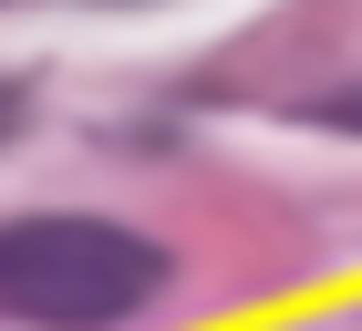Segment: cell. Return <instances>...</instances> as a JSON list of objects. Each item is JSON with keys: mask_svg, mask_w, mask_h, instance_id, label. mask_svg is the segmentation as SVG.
Returning <instances> with one entry per match:
<instances>
[{"mask_svg": "<svg viewBox=\"0 0 362 331\" xmlns=\"http://www.w3.org/2000/svg\"><path fill=\"white\" fill-rule=\"evenodd\" d=\"M166 290V248L114 218H11L0 228V310L42 331H114Z\"/></svg>", "mask_w": 362, "mask_h": 331, "instance_id": "6da1fadb", "label": "cell"}, {"mask_svg": "<svg viewBox=\"0 0 362 331\" xmlns=\"http://www.w3.org/2000/svg\"><path fill=\"white\" fill-rule=\"evenodd\" d=\"M21 135V93H11V83H0V145Z\"/></svg>", "mask_w": 362, "mask_h": 331, "instance_id": "3957f363", "label": "cell"}, {"mask_svg": "<svg viewBox=\"0 0 362 331\" xmlns=\"http://www.w3.org/2000/svg\"><path fill=\"white\" fill-rule=\"evenodd\" d=\"M310 124H332V135H362V83H352V93H321V104H310Z\"/></svg>", "mask_w": 362, "mask_h": 331, "instance_id": "7a4b0ae2", "label": "cell"}]
</instances>
